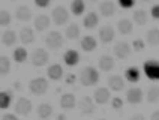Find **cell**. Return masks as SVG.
I'll return each instance as SVG.
<instances>
[{
    "mask_svg": "<svg viewBox=\"0 0 159 120\" xmlns=\"http://www.w3.org/2000/svg\"><path fill=\"white\" fill-rule=\"evenodd\" d=\"M57 119L63 120V119H66V116H65V114H59V116H57Z\"/></svg>",
    "mask_w": 159,
    "mask_h": 120,
    "instance_id": "obj_47",
    "label": "cell"
},
{
    "mask_svg": "<svg viewBox=\"0 0 159 120\" xmlns=\"http://www.w3.org/2000/svg\"><path fill=\"white\" fill-rule=\"evenodd\" d=\"M84 11H86V3H84V0H72L71 12L75 15V17L83 15V14H84Z\"/></svg>",
    "mask_w": 159,
    "mask_h": 120,
    "instance_id": "obj_28",
    "label": "cell"
},
{
    "mask_svg": "<svg viewBox=\"0 0 159 120\" xmlns=\"http://www.w3.org/2000/svg\"><path fill=\"white\" fill-rule=\"evenodd\" d=\"M131 53H132V47L128 42L120 41V42H117L114 45V54L119 59H128L131 56Z\"/></svg>",
    "mask_w": 159,
    "mask_h": 120,
    "instance_id": "obj_9",
    "label": "cell"
},
{
    "mask_svg": "<svg viewBox=\"0 0 159 120\" xmlns=\"http://www.w3.org/2000/svg\"><path fill=\"white\" fill-rule=\"evenodd\" d=\"M80 44H81V48H83L86 53H92L98 48V41L93 38V36H84Z\"/></svg>",
    "mask_w": 159,
    "mask_h": 120,
    "instance_id": "obj_18",
    "label": "cell"
},
{
    "mask_svg": "<svg viewBox=\"0 0 159 120\" xmlns=\"http://www.w3.org/2000/svg\"><path fill=\"white\" fill-rule=\"evenodd\" d=\"M146 42L152 47L159 45V29H152L146 33Z\"/></svg>",
    "mask_w": 159,
    "mask_h": 120,
    "instance_id": "obj_30",
    "label": "cell"
},
{
    "mask_svg": "<svg viewBox=\"0 0 159 120\" xmlns=\"http://www.w3.org/2000/svg\"><path fill=\"white\" fill-rule=\"evenodd\" d=\"M20 41L23 44H33L35 42V32L30 29V27H23L21 30H20Z\"/></svg>",
    "mask_w": 159,
    "mask_h": 120,
    "instance_id": "obj_20",
    "label": "cell"
},
{
    "mask_svg": "<svg viewBox=\"0 0 159 120\" xmlns=\"http://www.w3.org/2000/svg\"><path fill=\"white\" fill-rule=\"evenodd\" d=\"M111 107H113L114 110H122V108H123V101L116 96V98H113V101H111Z\"/></svg>",
    "mask_w": 159,
    "mask_h": 120,
    "instance_id": "obj_38",
    "label": "cell"
},
{
    "mask_svg": "<svg viewBox=\"0 0 159 120\" xmlns=\"http://www.w3.org/2000/svg\"><path fill=\"white\" fill-rule=\"evenodd\" d=\"M63 42H65V38L62 36L60 32L53 30V32H50V33L45 36V44L51 50H60L63 47Z\"/></svg>",
    "mask_w": 159,
    "mask_h": 120,
    "instance_id": "obj_3",
    "label": "cell"
},
{
    "mask_svg": "<svg viewBox=\"0 0 159 120\" xmlns=\"http://www.w3.org/2000/svg\"><path fill=\"white\" fill-rule=\"evenodd\" d=\"M2 119H3V120H17V114L6 113V114H3V116H2Z\"/></svg>",
    "mask_w": 159,
    "mask_h": 120,
    "instance_id": "obj_43",
    "label": "cell"
},
{
    "mask_svg": "<svg viewBox=\"0 0 159 120\" xmlns=\"http://www.w3.org/2000/svg\"><path fill=\"white\" fill-rule=\"evenodd\" d=\"M114 36H116V32L111 26H104L101 30H99V41H101L102 44L113 42Z\"/></svg>",
    "mask_w": 159,
    "mask_h": 120,
    "instance_id": "obj_13",
    "label": "cell"
},
{
    "mask_svg": "<svg viewBox=\"0 0 159 120\" xmlns=\"http://www.w3.org/2000/svg\"><path fill=\"white\" fill-rule=\"evenodd\" d=\"M53 113L54 110L50 104H39L38 108H36V114H38L39 119H48V117L53 116Z\"/></svg>",
    "mask_w": 159,
    "mask_h": 120,
    "instance_id": "obj_23",
    "label": "cell"
},
{
    "mask_svg": "<svg viewBox=\"0 0 159 120\" xmlns=\"http://www.w3.org/2000/svg\"><path fill=\"white\" fill-rule=\"evenodd\" d=\"M125 78L129 81V83H138L140 81V69L132 66V68H128L125 71Z\"/></svg>",
    "mask_w": 159,
    "mask_h": 120,
    "instance_id": "obj_29",
    "label": "cell"
},
{
    "mask_svg": "<svg viewBox=\"0 0 159 120\" xmlns=\"http://www.w3.org/2000/svg\"><path fill=\"white\" fill-rule=\"evenodd\" d=\"M27 51L26 48H21V47H18V48H15L14 50V60L17 62V63H24L27 60Z\"/></svg>",
    "mask_w": 159,
    "mask_h": 120,
    "instance_id": "obj_35",
    "label": "cell"
},
{
    "mask_svg": "<svg viewBox=\"0 0 159 120\" xmlns=\"http://www.w3.org/2000/svg\"><path fill=\"white\" fill-rule=\"evenodd\" d=\"M63 62H65L68 66H75V65H78V62H80L78 51H75V50H68V51H65V54H63Z\"/></svg>",
    "mask_w": 159,
    "mask_h": 120,
    "instance_id": "obj_21",
    "label": "cell"
},
{
    "mask_svg": "<svg viewBox=\"0 0 159 120\" xmlns=\"http://www.w3.org/2000/svg\"><path fill=\"white\" fill-rule=\"evenodd\" d=\"M144 48H146V42L143 39H135L132 42V50L135 53H141Z\"/></svg>",
    "mask_w": 159,
    "mask_h": 120,
    "instance_id": "obj_37",
    "label": "cell"
},
{
    "mask_svg": "<svg viewBox=\"0 0 159 120\" xmlns=\"http://www.w3.org/2000/svg\"><path fill=\"white\" fill-rule=\"evenodd\" d=\"M132 119L134 120H144V116H143V114H134Z\"/></svg>",
    "mask_w": 159,
    "mask_h": 120,
    "instance_id": "obj_45",
    "label": "cell"
},
{
    "mask_svg": "<svg viewBox=\"0 0 159 120\" xmlns=\"http://www.w3.org/2000/svg\"><path fill=\"white\" fill-rule=\"evenodd\" d=\"M108 87L113 92H120L125 89V80L120 75H111L108 78Z\"/></svg>",
    "mask_w": 159,
    "mask_h": 120,
    "instance_id": "obj_15",
    "label": "cell"
},
{
    "mask_svg": "<svg viewBox=\"0 0 159 120\" xmlns=\"http://www.w3.org/2000/svg\"><path fill=\"white\" fill-rule=\"evenodd\" d=\"M80 83L86 87L98 84L99 83V72H98V69L93 68V66H86L81 71V74H80Z\"/></svg>",
    "mask_w": 159,
    "mask_h": 120,
    "instance_id": "obj_1",
    "label": "cell"
},
{
    "mask_svg": "<svg viewBox=\"0 0 159 120\" xmlns=\"http://www.w3.org/2000/svg\"><path fill=\"white\" fill-rule=\"evenodd\" d=\"M65 35H66V38L68 39H77L80 36V26L78 24H69V26L66 27V30H65Z\"/></svg>",
    "mask_w": 159,
    "mask_h": 120,
    "instance_id": "obj_33",
    "label": "cell"
},
{
    "mask_svg": "<svg viewBox=\"0 0 159 120\" xmlns=\"http://www.w3.org/2000/svg\"><path fill=\"white\" fill-rule=\"evenodd\" d=\"M92 2H93V0H92Z\"/></svg>",
    "mask_w": 159,
    "mask_h": 120,
    "instance_id": "obj_49",
    "label": "cell"
},
{
    "mask_svg": "<svg viewBox=\"0 0 159 120\" xmlns=\"http://www.w3.org/2000/svg\"><path fill=\"white\" fill-rule=\"evenodd\" d=\"M150 119H152V120H159V111H155V113H152Z\"/></svg>",
    "mask_w": 159,
    "mask_h": 120,
    "instance_id": "obj_44",
    "label": "cell"
},
{
    "mask_svg": "<svg viewBox=\"0 0 159 120\" xmlns=\"http://www.w3.org/2000/svg\"><path fill=\"white\" fill-rule=\"evenodd\" d=\"M48 60H50V56H48V53L45 51L44 48H36L35 51L32 53V65L36 66V68H41V66H44L48 63Z\"/></svg>",
    "mask_w": 159,
    "mask_h": 120,
    "instance_id": "obj_6",
    "label": "cell"
},
{
    "mask_svg": "<svg viewBox=\"0 0 159 120\" xmlns=\"http://www.w3.org/2000/svg\"><path fill=\"white\" fill-rule=\"evenodd\" d=\"M150 14H152V18H155V20H159V5H155V6H152Z\"/></svg>",
    "mask_w": 159,
    "mask_h": 120,
    "instance_id": "obj_41",
    "label": "cell"
},
{
    "mask_svg": "<svg viewBox=\"0 0 159 120\" xmlns=\"http://www.w3.org/2000/svg\"><path fill=\"white\" fill-rule=\"evenodd\" d=\"M15 89H17V90H21V84H20V83H18V81H15Z\"/></svg>",
    "mask_w": 159,
    "mask_h": 120,
    "instance_id": "obj_46",
    "label": "cell"
},
{
    "mask_svg": "<svg viewBox=\"0 0 159 120\" xmlns=\"http://www.w3.org/2000/svg\"><path fill=\"white\" fill-rule=\"evenodd\" d=\"M11 72V60L6 56H0V75H8Z\"/></svg>",
    "mask_w": 159,
    "mask_h": 120,
    "instance_id": "obj_34",
    "label": "cell"
},
{
    "mask_svg": "<svg viewBox=\"0 0 159 120\" xmlns=\"http://www.w3.org/2000/svg\"><path fill=\"white\" fill-rule=\"evenodd\" d=\"M117 30H119L122 35L132 33V30H134L132 21H131V20H128V18H122V20L117 23Z\"/></svg>",
    "mask_w": 159,
    "mask_h": 120,
    "instance_id": "obj_25",
    "label": "cell"
},
{
    "mask_svg": "<svg viewBox=\"0 0 159 120\" xmlns=\"http://www.w3.org/2000/svg\"><path fill=\"white\" fill-rule=\"evenodd\" d=\"M17 39H18V36L14 30H6V32H3V35H2V42H3V45H6V47L15 45Z\"/></svg>",
    "mask_w": 159,
    "mask_h": 120,
    "instance_id": "obj_26",
    "label": "cell"
},
{
    "mask_svg": "<svg viewBox=\"0 0 159 120\" xmlns=\"http://www.w3.org/2000/svg\"><path fill=\"white\" fill-rule=\"evenodd\" d=\"M99 12H101V15L105 18H110L114 15L116 12V5L111 2V0H107V2H102L101 5H99Z\"/></svg>",
    "mask_w": 159,
    "mask_h": 120,
    "instance_id": "obj_14",
    "label": "cell"
},
{
    "mask_svg": "<svg viewBox=\"0 0 159 120\" xmlns=\"http://www.w3.org/2000/svg\"><path fill=\"white\" fill-rule=\"evenodd\" d=\"M11 21H12L11 14H9L8 11H5V9H0V27L9 26V24H11Z\"/></svg>",
    "mask_w": 159,
    "mask_h": 120,
    "instance_id": "obj_36",
    "label": "cell"
},
{
    "mask_svg": "<svg viewBox=\"0 0 159 120\" xmlns=\"http://www.w3.org/2000/svg\"><path fill=\"white\" fill-rule=\"evenodd\" d=\"M143 99H144V95H143V90L140 87H131L126 92V101H128V104L137 105V104H141Z\"/></svg>",
    "mask_w": 159,
    "mask_h": 120,
    "instance_id": "obj_7",
    "label": "cell"
},
{
    "mask_svg": "<svg viewBox=\"0 0 159 120\" xmlns=\"http://www.w3.org/2000/svg\"><path fill=\"white\" fill-rule=\"evenodd\" d=\"M119 5L123 9H131L135 6V0H119Z\"/></svg>",
    "mask_w": 159,
    "mask_h": 120,
    "instance_id": "obj_39",
    "label": "cell"
},
{
    "mask_svg": "<svg viewBox=\"0 0 159 120\" xmlns=\"http://www.w3.org/2000/svg\"><path fill=\"white\" fill-rule=\"evenodd\" d=\"M29 90L33 95H44L48 90V81L44 77H36L29 83Z\"/></svg>",
    "mask_w": 159,
    "mask_h": 120,
    "instance_id": "obj_5",
    "label": "cell"
},
{
    "mask_svg": "<svg viewBox=\"0 0 159 120\" xmlns=\"http://www.w3.org/2000/svg\"><path fill=\"white\" fill-rule=\"evenodd\" d=\"M12 99H14L12 92H8V90L0 92V110H6V108H9L11 104H12Z\"/></svg>",
    "mask_w": 159,
    "mask_h": 120,
    "instance_id": "obj_27",
    "label": "cell"
},
{
    "mask_svg": "<svg viewBox=\"0 0 159 120\" xmlns=\"http://www.w3.org/2000/svg\"><path fill=\"white\" fill-rule=\"evenodd\" d=\"M15 18L18 21H29L32 18V9L26 6V5H21L15 9Z\"/></svg>",
    "mask_w": 159,
    "mask_h": 120,
    "instance_id": "obj_19",
    "label": "cell"
},
{
    "mask_svg": "<svg viewBox=\"0 0 159 120\" xmlns=\"http://www.w3.org/2000/svg\"><path fill=\"white\" fill-rule=\"evenodd\" d=\"M116 66V62L114 59L111 57V56H101L99 57V69L101 71H104V72H110V71H113Z\"/></svg>",
    "mask_w": 159,
    "mask_h": 120,
    "instance_id": "obj_16",
    "label": "cell"
},
{
    "mask_svg": "<svg viewBox=\"0 0 159 120\" xmlns=\"http://www.w3.org/2000/svg\"><path fill=\"white\" fill-rule=\"evenodd\" d=\"M51 24V18L48 17V15H44V14H41V15H38L35 18V29L38 32H44L47 30L48 27Z\"/></svg>",
    "mask_w": 159,
    "mask_h": 120,
    "instance_id": "obj_17",
    "label": "cell"
},
{
    "mask_svg": "<svg viewBox=\"0 0 159 120\" xmlns=\"http://www.w3.org/2000/svg\"><path fill=\"white\" fill-rule=\"evenodd\" d=\"M51 20L54 21L56 26H63L68 23L69 20V12L65 6H56V8L51 11Z\"/></svg>",
    "mask_w": 159,
    "mask_h": 120,
    "instance_id": "obj_4",
    "label": "cell"
},
{
    "mask_svg": "<svg viewBox=\"0 0 159 120\" xmlns=\"http://www.w3.org/2000/svg\"><path fill=\"white\" fill-rule=\"evenodd\" d=\"M132 20L135 24H138V26H144L146 23H147V12L144 11V9H138V11H135L132 15Z\"/></svg>",
    "mask_w": 159,
    "mask_h": 120,
    "instance_id": "obj_31",
    "label": "cell"
},
{
    "mask_svg": "<svg viewBox=\"0 0 159 120\" xmlns=\"http://www.w3.org/2000/svg\"><path fill=\"white\" fill-rule=\"evenodd\" d=\"M51 0H35V5L38 8H48Z\"/></svg>",
    "mask_w": 159,
    "mask_h": 120,
    "instance_id": "obj_40",
    "label": "cell"
},
{
    "mask_svg": "<svg viewBox=\"0 0 159 120\" xmlns=\"http://www.w3.org/2000/svg\"><path fill=\"white\" fill-rule=\"evenodd\" d=\"M77 105V99H75V95L72 93H65L60 96V107H62L65 111H71L75 108Z\"/></svg>",
    "mask_w": 159,
    "mask_h": 120,
    "instance_id": "obj_12",
    "label": "cell"
},
{
    "mask_svg": "<svg viewBox=\"0 0 159 120\" xmlns=\"http://www.w3.org/2000/svg\"><path fill=\"white\" fill-rule=\"evenodd\" d=\"M111 99V93H110V89H105V87H99L95 90L93 93V101L99 105H104L108 101Z\"/></svg>",
    "mask_w": 159,
    "mask_h": 120,
    "instance_id": "obj_11",
    "label": "cell"
},
{
    "mask_svg": "<svg viewBox=\"0 0 159 120\" xmlns=\"http://www.w3.org/2000/svg\"><path fill=\"white\" fill-rule=\"evenodd\" d=\"M146 99L147 102L150 104H156L159 101V86H153L147 90V95H146Z\"/></svg>",
    "mask_w": 159,
    "mask_h": 120,
    "instance_id": "obj_32",
    "label": "cell"
},
{
    "mask_svg": "<svg viewBox=\"0 0 159 120\" xmlns=\"http://www.w3.org/2000/svg\"><path fill=\"white\" fill-rule=\"evenodd\" d=\"M99 24V17H98L96 12H89L87 15L84 17L83 20V26L86 27V29H95V27Z\"/></svg>",
    "mask_w": 159,
    "mask_h": 120,
    "instance_id": "obj_24",
    "label": "cell"
},
{
    "mask_svg": "<svg viewBox=\"0 0 159 120\" xmlns=\"http://www.w3.org/2000/svg\"><path fill=\"white\" fill-rule=\"evenodd\" d=\"M33 108V104L32 101H29L27 98H20L15 104V113L20 114V116H29L30 111Z\"/></svg>",
    "mask_w": 159,
    "mask_h": 120,
    "instance_id": "obj_8",
    "label": "cell"
},
{
    "mask_svg": "<svg viewBox=\"0 0 159 120\" xmlns=\"http://www.w3.org/2000/svg\"><path fill=\"white\" fill-rule=\"evenodd\" d=\"M143 71L146 74V77L152 80V81H158L159 80V60L152 59L144 62L143 65Z\"/></svg>",
    "mask_w": 159,
    "mask_h": 120,
    "instance_id": "obj_2",
    "label": "cell"
},
{
    "mask_svg": "<svg viewBox=\"0 0 159 120\" xmlns=\"http://www.w3.org/2000/svg\"><path fill=\"white\" fill-rule=\"evenodd\" d=\"M80 113L84 114V116H89V114H93L95 111V101H92L90 96H83L80 99Z\"/></svg>",
    "mask_w": 159,
    "mask_h": 120,
    "instance_id": "obj_10",
    "label": "cell"
},
{
    "mask_svg": "<svg viewBox=\"0 0 159 120\" xmlns=\"http://www.w3.org/2000/svg\"><path fill=\"white\" fill-rule=\"evenodd\" d=\"M11 2H17V0H11Z\"/></svg>",
    "mask_w": 159,
    "mask_h": 120,
    "instance_id": "obj_48",
    "label": "cell"
},
{
    "mask_svg": "<svg viewBox=\"0 0 159 120\" xmlns=\"http://www.w3.org/2000/svg\"><path fill=\"white\" fill-rule=\"evenodd\" d=\"M47 75H48L50 80H53V81H59V80L63 77V68L59 63H54V65H51V66L48 68Z\"/></svg>",
    "mask_w": 159,
    "mask_h": 120,
    "instance_id": "obj_22",
    "label": "cell"
},
{
    "mask_svg": "<svg viewBox=\"0 0 159 120\" xmlns=\"http://www.w3.org/2000/svg\"><path fill=\"white\" fill-rule=\"evenodd\" d=\"M75 81H77V77L74 74H69L66 77V84H75Z\"/></svg>",
    "mask_w": 159,
    "mask_h": 120,
    "instance_id": "obj_42",
    "label": "cell"
}]
</instances>
